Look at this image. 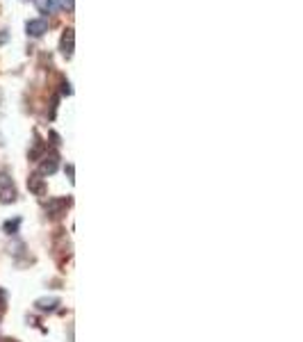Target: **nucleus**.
Masks as SVG:
<instances>
[{
  "label": "nucleus",
  "mask_w": 303,
  "mask_h": 342,
  "mask_svg": "<svg viewBox=\"0 0 303 342\" xmlns=\"http://www.w3.org/2000/svg\"><path fill=\"white\" fill-rule=\"evenodd\" d=\"M25 32L30 36H44L48 32V21L46 18H32V21L25 23Z\"/></svg>",
  "instance_id": "obj_1"
},
{
  "label": "nucleus",
  "mask_w": 303,
  "mask_h": 342,
  "mask_svg": "<svg viewBox=\"0 0 303 342\" xmlns=\"http://www.w3.org/2000/svg\"><path fill=\"white\" fill-rule=\"evenodd\" d=\"M73 41H75V34H73V27H66L64 34H62V41H60V50L66 59L73 55Z\"/></svg>",
  "instance_id": "obj_2"
},
{
  "label": "nucleus",
  "mask_w": 303,
  "mask_h": 342,
  "mask_svg": "<svg viewBox=\"0 0 303 342\" xmlns=\"http://www.w3.org/2000/svg\"><path fill=\"white\" fill-rule=\"evenodd\" d=\"M57 167H60V155L57 153H51V155H46L44 158V162H41V173H55L57 171Z\"/></svg>",
  "instance_id": "obj_3"
},
{
  "label": "nucleus",
  "mask_w": 303,
  "mask_h": 342,
  "mask_svg": "<svg viewBox=\"0 0 303 342\" xmlns=\"http://www.w3.org/2000/svg\"><path fill=\"white\" fill-rule=\"evenodd\" d=\"M28 187H30V192H34V194H39V196H41L44 192H46V185H44V178L39 176V173H34V176H30V180H28Z\"/></svg>",
  "instance_id": "obj_4"
},
{
  "label": "nucleus",
  "mask_w": 303,
  "mask_h": 342,
  "mask_svg": "<svg viewBox=\"0 0 303 342\" xmlns=\"http://www.w3.org/2000/svg\"><path fill=\"white\" fill-rule=\"evenodd\" d=\"M37 9L41 14H55L57 12V0H34Z\"/></svg>",
  "instance_id": "obj_5"
},
{
  "label": "nucleus",
  "mask_w": 303,
  "mask_h": 342,
  "mask_svg": "<svg viewBox=\"0 0 303 342\" xmlns=\"http://www.w3.org/2000/svg\"><path fill=\"white\" fill-rule=\"evenodd\" d=\"M60 306V299L57 296H46V299H39L37 301V308L39 310H55Z\"/></svg>",
  "instance_id": "obj_6"
},
{
  "label": "nucleus",
  "mask_w": 303,
  "mask_h": 342,
  "mask_svg": "<svg viewBox=\"0 0 303 342\" xmlns=\"http://www.w3.org/2000/svg\"><path fill=\"white\" fill-rule=\"evenodd\" d=\"M16 199V192H14V185L12 187H5V189H0V201L3 203H10V201Z\"/></svg>",
  "instance_id": "obj_7"
},
{
  "label": "nucleus",
  "mask_w": 303,
  "mask_h": 342,
  "mask_svg": "<svg viewBox=\"0 0 303 342\" xmlns=\"http://www.w3.org/2000/svg\"><path fill=\"white\" fill-rule=\"evenodd\" d=\"M66 205V201H51L48 203V212L53 214V217H60V210Z\"/></svg>",
  "instance_id": "obj_8"
},
{
  "label": "nucleus",
  "mask_w": 303,
  "mask_h": 342,
  "mask_svg": "<svg viewBox=\"0 0 303 342\" xmlns=\"http://www.w3.org/2000/svg\"><path fill=\"white\" fill-rule=\"evenodd\" d=\"M57 7H64V9H69V12H73L75 0H60V5H57Z\"/></svg>",
  "instance_id": "obj_9"
},
{
  "label": "nucleus",
  "mask_w": 303,
  "mask_h": 342,
  "mask_svg": "<svg viewBox=\"0 0 303 342\" xmlns=\"http://www.w3.org/2000/svg\"><path fill=\"white\" fill-rule=\"evenodd\" d=\"M62 91H64V94H73V89H71L69 82H62Z\"/></svg>",
  "instance_id": "obj_10"
},
{
  "label": "nucleus",
  "mask_w": 303,
  "mask_h": 342,
  "mask_svg": "<svg viewBox=\"0 0 303 342\" xmlns=\"http://www.w3.org/2000/svg\"><path fill=\"white\" fill-rule=\"evenodd\" d=\"M16 226H19V219L14 223H5V231H16Z\"/></svg>",
  "instance_id": "obj_11"
}]
</instances>
